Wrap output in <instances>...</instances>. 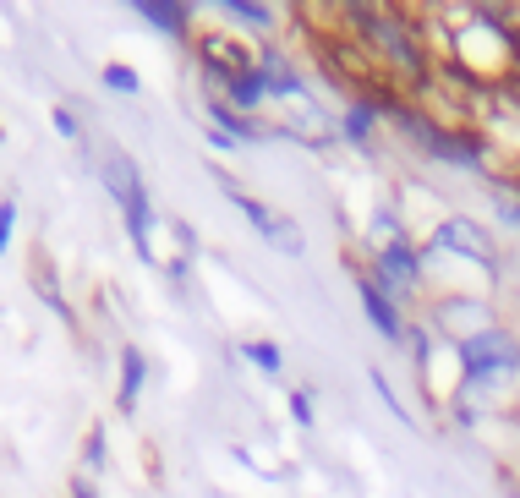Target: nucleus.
Instances as JSON below:
<instances>
[{
    "label": "nucleus",
    "instance_id": "f257e3e1",
    "mask_svg": "<svg viewBox=\"0 0 520 498\" xmlns=\"http://www.w3.org/2000/svg\"><path fill=\"white\" fill-rule=\"evenodd\" d=\"M520 362L515 356V340L499 329H477L460 340V373H466V384H488V378L510 373V367Z\"/></svg>",
    "mask_w": 520,
    "mask_h": 498
},
{
    "label": "nucleus",
    "instance_id": "f03ea898",
    "mask_svg": "<svg viewBox=\"0 0 520 498\" xmlns=\"http://www.w3.org/2000/svg\"><path fill=\"white\" fill-rule=\"evenodd\" d=\"M219 187H225V198H230V203L241 208V214L252 219V230H258L263 241H274V247H280V252H291V258H302V247H307V241H302V230H296L291 219H285V214H274L269 203H258V198H252V192H241V187H236V181H230V176H219Z\"/></svg>",
    "mask_w": 520,
    "mask_h": 498
},
{
    "label": "nucleus",
    "instance_id": "7ed1b4c3",
    "mask_svg": "<svg viewBox=\"0 0 520 498\" xmlns=\"http://www.w3.org/2000/svg\"><path fill=\"white\" fill-rule=\"evenodd\" d=\"M416 274H422V263H416V247H411L406 236L378 241V269H373V280L384 285V291H411Z\"/></svg>",
    "mask_w": 520,
    "mask_h": 498
},
{
    "label": "nucleus",
    "instance_id": "20e7f679",
    "mask_svg": "<svg viewBox=\"0 0 520 498\" xmlns=\"http://www.w3.org/2000/svg\"><path fill=\"white\" fill-rule=\"evenodd\" d=\"M99 181H104V192L121 203V214H126L132 203L148 198V192H143V176H137V165L121 154V148H110V143H104V154H99Z\"/></svg>",
    "mask_w": 520,
    "mask_h": 498
},
{
    "label": "nucleus",
    "instance_id": "39448f33",
    "mask_svg": "<svg viewBox=\"0 0 520 498\" xmlns=\"http://www.w3.org/2000/svg\"><path fill=\"white\" fill-rule=\"evenodd\" d=\"M198 61H203V72L214 77V83H230V77H241V72L258 66L236 39H225V33H203V39H198Z\"/></svg>",
    "mask_w": 520,
    "mask_h": 498
},
{
    "label": "nucleus",
    "instance_id": "423d86ee",
    "mask_svg": "<svg viewBox=\"0 0 520 498\" xmlns=\"http://www.w3.org/2000/svg\"><path fill=\"white\" fill-rule=\"evenodd\" d=\"M356 291H362V307H367V318H373V329L384 334V340H406V323H400V312H395V296L373 280V269H356Z\"/></svg>",
    "mask_w": 520,
    "mask_h": 498
},
{
    "label": "nucleus",
    "instance_id": "0eeeda50",
    "mask_svg": "<svg viewBox=\"0 0 520 498\" xmlns=\"http://www.w3.org/2000/svg\"><path fill=\"white\" fill-rule=\"evenodd\" d=\"M433 241L444 252H460V258H477L482 269H493V241L482 236V225H471V219H444Z\"/></svg>",
    "mask_w": 520,
    "mask_h": 498
},
{
    "label": "nucleus",
    "instance_id": "6e6552de",
    "mask_svg": "<svg viewBox=\"0 0 520 498\" xmlns=\"http://www.w3.org/2000/svg\"><path fill=\"white\" fill-rule=\"evenodd\" d=\"M258 72H263V83H269V99H302V77L291 72V61H285L274 44L258 55Z\"/></svg>",
    "mask_w": 520,
    "mask_h": 498
},
{
    "label": "nucleus",
    "instance_id": "1a4fd4ad",
    "mask_svg": "<svg viewBox=\"0 0 520 498\" xmlns=\"http://www.w3.org/2000/svg\"><path fill=\"white\" fill-rule=\"evenodd\" d=\"M219 88H225V104H230V110H258V104L263 99H269V83H263V72H258V66H252V72H241V77H230V83H219Z\"/></svg>",
    "mask_w": 520,
    "mask_h": 498
},
{
    "label": "nucleus",
    "instance_id": "9d476101",
    "mask_svg": "<svg viewBox=\"0 0 520 498\" xmlns=\"http://www.w3.org/2000/svg\"><path fill=\"white\" fill-rule=\"evenodd\" d=\"M143 378H148V367H143V351L137 345H121V411H137V395H143Z\"/></svg>",
    "mask_w": 520,
    "mask_h": 498
},
{
    "label": "nucleus",
    "instance_id": "9b49d317",
    "mask_svg": "<svg viewBox=\"0 0 520 498\" xmlns=\"http://www.w3.org/2000/svg\"><path fill=\"white\" fill-rule=\"evenodd\" d=\"M208 115H214V126H219V137H230V143H252V137H269L263 126H252L247 115H236L225 99H214L208 104Z\"/></svg>",
    "mask_w": 520,
    "mask_h": 498
},
{
    "label": "nucleus",
    "instance_id": "f8f14e48",
    "mask_svg": "<svg viewBox=\"0 0 520 498\" xmlns=\"http://www.w3.org/2000/svg\"><path fill=\"white\" fill-rule=\"evenodd\" d=\"M137 11H143V22H154V28H165V33H187L192 28V11L170 6V0H137Z\"/></svg>",
    "mask_w": 520,
    "mask_h": 498
},
{
    "label": "nucleus",
    "instance_id": "ddd939ff",
    "mask_svg": "<svg viewBox=\"0 0 520 498\" xmlns=\"http://www.w3.org/2000/svg\"><path fill=\"white\" fill-rule=\"evenodd\" d=\"M373 121H378L373 104H351V110H345V137H351V143H367V137H373Z\"/></svg>",
    "mask_w": 520,
    "mask_h": 498
},
{
    "label": "nucleus",
    "instance_id": "4468645a",
    "mask_svg": "<svg viewBox=\"0 0 520 498\" xmlns=\"http://www.w3.org/2000/svg\"><path fill=\"white\" fill-rule=\"evenodd\" d=\"M99 83H104V88H110V94H137V88H143V77H137V72H132V66H121V61H110V66H104V72H99Z\"/></svg>",
    "mask_w": 520,
    "mask_h": 498
},
{
    "label": "nucleus",
    "instance_id": "2eb2a0df",
    "mask_svg": "<svg viewBox=\"0 0 520 498\" xmlns=\"http://www.w3.org/2000/svg\"><path fill=\"white\" fill-rule=\"evenodd\" d=\"M247 362H258L263 373H280L285 356H280V345H274V340H252V345H247Z\"/></svg>",
    "mask_w": 520,
    "mask_h": 498
},
{
    "label": "nucleus",
    "instance_id": "dca6fc26",
    "mask_svg": "<svg viewBox=\"0 0 520 498\" xmlns=\"http://www.w3.org/2000/svg\"><path fill=\"white\" fill-rule=\"evenodd\" d=\"M50 126H55L61 137H72V143L83 137V126H77V110H72V104H55V110H50Z\"/></svg>",
    "mask_w": 520,
    "mask_h": 498
},
{
    "label": "nucleus",
    "instance_id": "f3484780",
    "mask_svg": "<svg viewBox=\"0 0 520 498\" xmlns=\"http://www.w3.org/2000/svg\"><path fill=\"white\" fill-rule=\"evenodd\" d=\"M225 11H230V17H241V22H252V28H269V11H263V6H247V0H225Z\"/></svg>",
    "mask_w": 520,
    "mask_h": 498
},
{
    "label": "nucleus",
    "instance_id": "a211bd4d",
    "mask_svg": "<svg viewBox=\"0 0 520 498\" xmlns=\"http://www.w3.org/2000/svg\"><path fill=\"white\" fill-rule=\"evenodd\" d=\"M11 230H17V203H0V252L11 247Z\"/></svg>",
    "mask_w": 520,
    "mask_h": 498
},
{
    "label": "nucleus",
    "instance_id": "6ab92c4d",
    "mask_svg": "<svg viewBox=\"0 0 520 498\" xmlns=\"http://www.w3.org/2000/svg\"><path fill=\"white\" fill-rule=\"evenodd\" d=\"M291 416L302 427H312V400H307V389H291Z\"/></svg>",
    "mask_w": 520,
    "mask_h": 498
},
{
    "label": "nucleus",
    "instance_id": "aec40b11",
    "mask_svg": "<svg viewBox=\"0 0 520 498\" xmlns=\"http://www.w3.org/2000/svg\"><path fill=\"white\" fill-rule=\"evenodd\" d=\"M88 466H104V433L88 438Z\"/></svg>",
    "mask_w": 520,
    "mask_h": 498
},
{
    "label": "nucleus",
    "instance_id": "412c9836",
    "mask_svg": "<svg viewBox=\"0 0 520 498\" xmlns=\"http://www.w3.org/2000/svg\"><path fill=\"white\" fill-rule=\"evenodd\" d=\"M72 498H99V493L88 488V477H72Z\"/></svg>",
    "mask_w": 520,
    "mask_h": 498
},
{
    "label": "nucleus",
    "instance_id": "4be33fe9",
    "mask_svg": "<svg viewBox=\"0 0 520 498\" xmlns=\"http://www.w3.org/2000/svg\"><path fill=\"white\" fill-rule=\"evenodd\" d=\"M0 143H6V132H0Z\"/></svg>",
    "mask_w": 520,
    "mask_h": 498
}]
</instances>
